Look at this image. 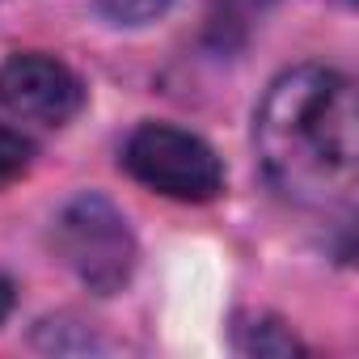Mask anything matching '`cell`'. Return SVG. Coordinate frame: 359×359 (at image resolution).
Listing matches in <instances>:
<instances>
[{
  "label": "cell",
  "instance_id": "1",
  "mask_svg": "<svg viewBox=\"0 0 359 359\" xmlns=\"http://www.w3.org/2000/svg\"><path fill=\"white\" fill-rule=\"evenodd\" d=\"M258 156L271 187L300 208H338L355 191V89L325 64H300L271 81L258 123Z\"/></svg>",
  "mask_w": 359,
  "mask_h": 359
},
{
  "label": "cell",
  "instance_id": "2",
  "mask_svg": "<svg viewBox=\"0 0 359 359\" xmlns=\"http://www.w3.org/2000/svg\"><path fill=\"white\" fill-rule=\"evenodd\" d=\"M55 254L60 262L97 296H114L140 258L135 233L127 224V216L106 199V195H76L64 203V212L55 216Z\"/></svg>",
  "mask_w": 359,
  "mask_h": 359
},
{
  "label": "cell",
  "instance_id": "3",
  "mask_svg": "<svg viewBox=\"0 0 359 359\" xmlns=\"http://www.w3.org/2000/svg\"><path fill=\"white\" fill-rule=\"evenodd\" d=\"M123 165L140 187L177 203H208L224 191V161L216 148L173 123H140L127 135Z\"/></svg>",
  "mask_w": 359,
  "mask_h": 359
},
{
  "label": "cell",
  "instance_id": "4",
  "mask_svg": "<svg viewBox=\"0 0 359 359\" xmlns=\"http://www.w3.org/2000/svg\"><path fill=\"white\" fill-rule=\"evenodd\" d=\"M0 106L43 127H64L68 118L81 114L85 85L64 60L43 51H22L0 68Z\"/></svg>",
  "mask_w": 359,
  "mask_h": 359
},
{
  "label": "cell",
  "instance_id": "5",
  "mask_svg": "<svg viewBox=\"0 0 359 359\" xmlns=\"http://www.w3.org/2000/svg\"><path fill=\"white\" fill-rule=\"evenodd\" d=\"M30 156H34L30 140H26L22 131H13V127L0 123V187L18 182V177L30 169Z\"/></svg>",
  "mask_w": 359,
  "mask_h": 359
},
{
  "label": "cell",
  "instance_id": "6",
  "mask_svg": "<svg viewBox=\"0 0 359 359\" xmlns=\"http://www.w3.org/2000/svg\"><path fill=\"white\" fill-rule=\"evenodd\" d=\"M245 330H250V338L241 334L245 351H258V355H292V351H300L296 334L283 321H258V325H245Z\"/></svg>",
  "mask_w": 359,
  "mask_h": 359
},
{
  "label": "cell",
  "instance_id": "7",
  "mask_svg": "<svg viewBox=\"0 0 359 359\" xmlns=\"http://www.w3.org/2000/svg\"><path fill=\"white\" fill-rule=\"evenodd\" d=\"M97 5H102L106 18H114V22H123V26H144V22H152V18H161L173 0H97Z\"/></svg>",
  "mask_w": 359,
  "mask_h": 359
},
{
  "label": "cell",
  "instance_id": "8",
  "mask_svg": "<svg viewBox=\"0 0 359 359\" xmlns=\"http://www.w3.org/2000/svg\"><path fill=\"white\" fill-rule=\"evenodd\" d=\"M9 313H13V283L0 275V321H5Z\"/></svg>",
  "mask_w": 359,
  "mask_h": 359
}]
</instances>
